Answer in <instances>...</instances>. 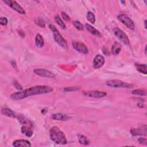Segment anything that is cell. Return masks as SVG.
Segmentation results:
<instances>
[{"label": "cell", "mask_w": 147, "mask_h": 147, "mask_svg": "<svg viewBox=\"0 0 147 147\" xmlns=\"http://www.w3.org/2000/svg\"><path fill=\"white\" fill-rule=\"evenodd\" d=\"M53 88L49 86L38 85L29 87L25 90L13 93L11 96V99L13 100H21L30 96L35 95L48 94L52 92Z\"/></svg>", "instance_id": "obj_1"}, {"label": "cell", "mask_w": 147, "mask_h": 147, "mask_svg": "<svg viewBox=\"0 0 147 147\" xmlns=\"http://www.w3.org/2000/svg\"><path fill=\"white\" fill-rule=\"evenodd\" d=\"M55 22H56V24H57L59 26H61L62 29H65L66 28V26L65 22L63 21V20L61 18V17H60L59 16H55Z\"/></svg>", "instance_id": "obj_22"}, {"label": "cell", "mask_w": 147, "mask_h": 147, "mask_svg": "<svg viewBox=\"0 0 147 147\" xmlns=\"http://www.w3.org/2000/svg\"><path fill=\"white\" fill-rule=\"evenodd\" d=\"M51 139L56 144L65 145L67 143V140L65 133L57 127H53L49 132Z\"/></svg>", "instance_id": "obj_2"}, {"label": "cell", "mask_w": 147, "mask_h": 147, "mask_svg": "<svg viewBox=\"0 0 147 147\" xmlns=\"http://www.w3.org/2000/svg\"><path fill=\"white\" fill-rule=\"evenodd\" d=\"M118 19L123 24H124L127 28L131 29V30H133V29H134L135 25H134V22L131 20V18H130L126 15L120 14L118 16Z\"/></svg>", "instance_id": "obj_6"}, {"label": "cell", "mask_w": 147, "mask_h": 147, "mask_svg": "<svg viewBox=\"0 0 147 147\" xmlns=\"http://www.w3.org/2000/svg\"><path fill=\"white\" fill-rule=\"evenodd\" d=\"M144 24H145V28L146 29V20H145Z\"/></svg>", "instance_id": "obj_33"}, {"label": "cell", "mask_w": 147, "mask_h": 147, "mask_svg": "<svg viewBox=\"0 0 147 147\" xmlns=\"http://www.w3.org/2000/svg\"><path fill=\"white\" fill-rule=\"evenodd\" d=\"M13 145L15 147H22V146H31V144L30 141L27 140H16L13 142Z\"/></svg>", "instance_id": "obj_12"}, {"label": "cell", "mask_w": 147, "mask_h": 147, "mask_svg": "<svg viewBox=\"0 0 147 147\" xmlns=\"http://www.w3.org/2000/svg\"><path fill=\"white\" fill-rule=\"evenodd\" d=\"M35 44L37 47L42 48L44 45V41L42 36L40 34H38L35 38Z\"/></svg>", "instance_id": "obj_19"}, {"label": "cell", "mask_w": 147, "mask_h": 147, "mask_svg": "<svg viewBox=\"0 0 147 147\" xmlns=\"http://www.w3.org/2000/svg\"><path fill=\"white\" fill-rule=\"evenodd\" d=\"M114 33L115 36L123 43H124L126 45L129 44L130 42L128 36L124 31L121 30V29H120L119 28H116L114 29Z\"/></svg>", "instance_id": "obj_7"}, {"label": "cell", "mask_w": 147, "mask_h": 147, "mask_svg": "<svg viewBox=\"0 0 147 147\" xmlns=\"http://www.w3.org/2000/svg\"><path fill=\"white\" fill-rule=\"evenodd\" d=\"M51 118L56 121H67L70 119V117L63 113H56L52 115Z\"/></svg>", "instance_id": "obj_13"}, {"label": "cell", "mask_w": 147, "mask_h": 147, "mask_svg": "<svg viewBox=\"0 0 147 147\" xmlns=\"http://www.w3.org/2000/svg\"><path fill=\"white\" fill-rule=\"evenodd\" d=\"M62 18L65 20H66V21H70V17L69 16V15H67V14H66V13H65V12H62Z\"/></svg>", "instance_id": "obj_30"}, {"label": "cell", "mask_w": 147, "mask_h": 147, "mask_svg": "<svg viewBox=\"0 0 147 147\" xmlns=\"http://www.w3.org/2000/svg\"><path fill=\"white\" fill-rule=\"evenodd\" d=\"M78 141L81 144L83 145H89L90 144V141L89 140H88V138L84 135L82 134H78Z\"/></svg>", "instance_id": "obj_21"}, {"label": "cell", "mask_w": 147, "mask_h": 147, "mask_svg": "<svg viewBox=\"0 0 147 147\" xmlns=\"http://www.w3.org/2000/svg\"><path fill=\"white\" fill-rule=\"evenodd\" d=\"M145 54H146V46H145Z\"/></svg>", "instance_id": "obj_34"}, {"label": "cell", "mask_w": 147, "mask_h": 147, "mask_svg": "<svg viewBox=\"0 0 147 147\" xmlns=\"http://www.w3.org/2000/svg\"><path fill=\"white\" fill-rule=\"evenodd\" d=\"M85 27L87 30L89 31L91 34H92L96 36H97V37H101V34H100V32L94 26H92L91 25H90L89 24H85Z\"/></svg>", "instance_id": "obj_15"}, {"label": "cell", "mask_w": 147, "mask_h": 147, "mask_svg": "<svg viewBox=\"0 0 147 147\" xmlns=\"http://www.w3.org/2000/svg\"><path fill=\"white\" fill-rule=\"evenodd\" d=\"M1 114L4 115L12 119H15L16 117L15 112L9 108H3L1 109Z\"/></svg>", "instance_id": "obj_16"}, {"label": "cell", "mask_w": 147, "mask_h": 147, "mask_svg": "<svg viewBox=\"0 0 147 147\" xmlns=\"http://www.w3.org/2000/svg\"><path fill=\"white\" fill-rule=\"evenodd\" d=\"M80 89V87H66L63 88V90L65 92H75Z\"/></svg>", "instance_id": "obj_26"}, {"label": "cell", "mask_w": 147, "mask_h": 147, "mask_svg": "<svg viewBox=\"0 0 147 147\" xmlns=\"http://www.w3.org/2000/svg\"><path fill=\"white\" fill-rule=\"evenodd\" d=\"M105 62V57L101 55H97L93 61V67L96 69H98L102 67Z\"/></svg>", "instance_id": "obj_11"}, {"label": "cell", "mask_w": 147, "mask_h": 147, "mask_svg": "<svg viewBox=\"0 0 147 147\" xmlns=\"http://www.w3.org/2000/svg\"><path fill=\"white\" fill-rule=\"evenodd\" d=\"M49 27L53 33V38H54V40L56 42V43H57L63 48L67 49L68 47L67 43L66 40L63 38V36L60 34V32H59V31L56 29V28L52 24H49Z\"/></svg>", "instance_id": "obj_3"}, {"label": "cell", "mask_w": 147, "mask_h": 147, "mask_svg": "<svg viewBox=\"0 0 147 147\" xmlns=\"http://www.w3.org/2000/svg\"><path fill=\"white\" fill-rule=\"evenodd\" d=\"M132 94L138 96H146V92L145 90H134L132 92Z\"/></svg>", "instance_id": "obj_24"}, {"label": "cell", "mask_w": 147, "mask_h": 147, "mask_svg": "<svg viewBox=\"0 0 147 147\" xmlns=\"http://www.w3.org/2000/svg\"><path fill=\"white\" fill-rule=\"evenodd\" d=\"M83 94L88 97L94 98H101L106 96L107 93L101 91H87L84 92Z\"/></svg>", "instance_id": "obj_9"}, {"label": "cell", "mask_w": 147, "mask_h": 147, "mask_svg": "<svg viewBox=\"0 0 147 147\" xmlns=\"http://www.w3.org/2000/svg\"><path fill=\"white\" fill-rule=\"evenodd\" d=\"M72 45L73 48L77 51L78 52L83 53V54H87L89 53V51H88V48L86 46V45L80 42L77 41H73L72 42Z\"/></svg>", "instance_id": "obj_8"}, {"label": "cell", "mask_w": 147, "mask_h": 147, "mask_svg": "<svg viewBox=\"0 0 147 147\" xmlns=\"http://www.w3.org/2000/svg\"><path fill=\"white\" fill-rule=\"evenodd\" d=\"M36 24H38L39 26L42 27V28H44L45 27V22L44 21V20L41 18H38L36 20Z\"/></svg>", "instance_id": "obj_28"}, {"label": "cell", "mask_w": 147, "mask_h": 147, "mask_svg": "<svg viewBox=\"0 0 147 147\" xmlns=\"http://www.w3.org/2000/svg\"><path fill=\"white\" fill-rule=\"evenodd\" d=\"M106 85L113 88H125V89H131L133 86L131 84H128L120 80H109L106 83Z\"/></svg>", "instance_id": "obj_4"}, {"label": "cell", "mask_w": 147, "mask_h": 147, "mask_svg": "<svg viewBox=\"0 0 147 147\" xmlns=\"http://www.w3.org/2000/svg\"><path fill=\"white\" fill-rule=\"evenodd\" d=\"M136 67L137 70V71H138L140 73L144 74L145 75L147 73V67H146V65L145 64H136Z\"/></svg>", "instance_id": "obj_20"}, {"label": "cell", "mask_w": 147, "mask_h": 147, "mask_svg": "<svg viewBox=\"0 0 147 147\" xmlns=\"http://www.w3.org/2000/svg\"><path fill=\"white\" fill-rule=\"evenodd\" d=\"M34 72L38 75H39L42 77L44 78H55V75L51 73V71L44 69H36L34 70Z\"/></svg>", "instance_id": "obj_10"}, {"label": "cell", "mask_w": 147, "mask_h": 147, "mask_svg": "<svg viewBox=\"0 0 147 147\" xmlns=\"http://www.w3.org/2000/svg\"><path fill=\"white\" fill-rule=\"evenodd\" d=\"M3 2L18 13L23 15H25L26 14L25 10L16 1H12V0H4Z\"/></svg>", "instance_id": "obj_5"}, {"label": "cell", "mask_w": 147, "mask_h": 147, "mask_svg": "<svg viewBox=\"0 0 147 147\" xmlns=\"http://www.w3.org/2000/svg\"><path fill=\"white\" fill-rule=\"evenodd\" d=\"M18 120L19 121V122L22 124L24 125L25 126H27L28 125V124L30 123V122L28 120H27L24 116H22L21 115H19L18 117Z\"/></svg>", "instance_id": "obj_23"}, {"label": "cell", "mask_w": 147, "mask_h": 147, "mask_svg": "<svg viewBox=\"0 0 147 147\" xmlns=\"http://www.w3.org/2000/svg\"><path fill=\"white\" fill-rule=\"evenodd\" d=\"M13 85L15 86V87L17 89H18V90H22V86L18 83V82H17L16 81H15L14 82V83H13Z\"/></svg>", "instance_id": "obj_32"}, {"label": "cell", "mask_w": 147, "mask_h": 147, "mask_svg": "<svg viewBox=\"0 0 147 147\" xmlns=\"http://www.w3.org/2000/svg\"><path fill=\"white\" fill-rule=\"evenodd\" d=\"M121 45L117 42H115L113 44V45H112L111 47V53L114 55H117L120 53V52H121Z\"/></svg>", "instance_id": "obj_18"}, {"label": "cell", "mask_w": 147, "mask_h": 147, "mask_svg": "<svg viewBox=\"0 0 147 147\" xmlns=\"http://www.w3.org/2000/svg\"><path fill=\"white\" fill-rule=\"evenodd\" d=\"M21 133L25 134L26 137H31L33 135V131L31 127L29 126H23L21 128Z\"/></svg>", "instance_id": "obj_17"}, {"label": "cell", "mask_w": 147, "mask_h": 147, "mask_svg": "<svg viewBox=\"0 0 147 147\" xmlns=\"http://www.w3.org/2000/svg\"><path fill=\"white\" fill-rule=\"evenodd\" d=\"M74 26L78 29V30H79V31H82L83 29L84 28V26H83V25L79 21H75L73 23Z\"/></svg>", "instance_id": "obj_27"}, {"label": "cell", "mask_w": 147, "mask_h": 147, "mask_svg": "<svg viewBox=\"0 0 147 147\" xmlns=\"http://www.w3.org/2000/svg\"><path fill=\"white\" fill-rule=\"evenodd\" d=\"M87 19L91 23L94 24L96 22V17L93 13L92 12H88L87 14Z\"/></svg>", "instance_id": "obj_25"}, {"label": "cell", "mask_w": 147, "mask_h": 147, "mask_svg": "<svg viewBox=\"0 0 147 147\" xmlns=\"http://www.w3.org/2000/svg\"><path fill=\"white\" fill-rule=\"evenodd\" d=\"M138 141L139 143L143 144V145H146L147 144V140L145 138H139L138 139Z\"/></svg>", "instance_id": "obj_31"}, {"label": "cell", "mask_w": 147, "mask_h": 147, "mask_svg": "<svg viewBox=\"0 0 147 147\" xmlns=\"http://www.w3.org/2000/svg\"><path fill=\"white\" fill-rule=\"evenodd\" d=\"M8 21L6 17H1L0 18V24L2 25H7L8 24Z\"/></svg>", "instance_id": "obj_29"}, {"label": "cell", "mask_w": 147, "mask_h": 147, "mask_svg": "<svg viewBox=\"0 0 147 147\" xmlns=\"http://www.w3.org/2000/svg\"><path fill=\"white\" fill-rule=\"evenodd\" d=\"M131 134L133 136H137V135H142V136H146V127L145 126L144 128H134L132 129L131 131Z\"/></svg>", "instance_id": "obj_14"}]
</instances>
